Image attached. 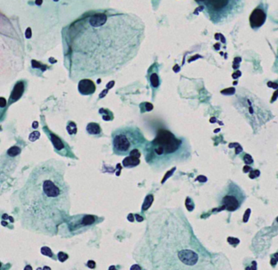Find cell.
<instances>
[{"mask_svg": "<svg viewBox=\"0 0 278 270\" xmlns=\"http://www.w3.org/2000/svg\"><path fill=\"white\" fill-rule=\"evenodd\" d=\"M80 43L73 52L89 57V76L110 73L123 67L135 56L144 37L143 21L135 15L101 11L78 22Z\"/></svg>", "mask_w": 278, "mask_h": 270, "instance_id": "6da1fadb", "label": "cell"}, {"mask_svg": "<svg viewBox=\"0 0 278 270\" xmlns=\"http://www.w3.org/2000/svg\"><path fill=\"white\" fill-rule=\"evenodd\" d=\"M61 162H44L32 171L21 193L23 219L43 230H56L69 209V188Z\"/></svg>", "mask_w": 278, "mask_h": 270, "instance_id": "7a4b0ae2", "label": "cell"}, {"mask_svg": "<svg viewBox=\"0 0 278 270\" xmlns=\"http://www.w3.org/2000/svg\"><path fill=\"white\" fill-rule=\"evenodd\" d=\"M144 153L150 166L164 167L173 162L188 158L190 147L185 139L177 138L169 131L161 129L153 140L146 143Z\"/></svg>", "mask_w": 278, "mask_h": 270, "instance_id": "3957f363", "label": "cell"}, {"mask_svg": "<svg viewBox=\"0 0 278 270\" xmlns=\"http://www.w3.org/2000/svg\"><path fill=\"white\" fill-rule=\"evenodd\" d=\"M202 7L206 17L214 24H223L231 21L242 11L243 1L238 0H200L196 1Z\"/></svg>", "mask_w": 278, "mask_h": 270, "instance_id": "277c9868", "label": "cell"}, {"mask_svg": "<svg viewBox=\"0 0 278 270\" xmlns=\"http://www.w3.org/2000/svg\"><path fill=\"white\" fill-rule=\"evenodd\" d=\"M113 150L115 154L127 156L134 149L143 148L147 140L137 127H124L115 130L112 134Z\"/></svg>", "mask_w": 278, "mask_h": 270, "instance_id": "5b68a950", "label": "cell"}, {"mask_svg": "<svg viewBox=\"0 0 278 270\" xmlns=\"http://www.w3.org/2000/svg\"><path fill=\"white\" fill-rule=\"evenodd\" d=\"M245 199L246 194L243 190L234 182L230 181L219 200L221 208L218 211L226 210L228 211H234L242 206Z\"/></svg>", "mask_w": 278, "mask_h": 270, "instance_id": "8992f818", "label": "cell"}, {"mask_svg": "<svg viewBox=\"0 0 278 270\" xmlns=\"http://www.w3.org/2000/svg\"><path fill=\"white\" fill-rule=\"evenodd\" d=\"M97 217L91 215H77L69 219L68 225L71 231L77 230L83 227L92 225L96 221Z\"/></svg>", "mask_w": 278, "mask_h": 270, "instance_id": "52a82bcc", "label": "cell"}, {"mask_svg": "<svg viewBox=\"0 0 278 270\" xmlns=\"http://www.w3.org/2000/svg\"><path fill=\"white\" fill-rule=\"evenodd\" d=\"M267 18V13L260 6L256 7L253 11L250 16V24L251 28L254 30H257L260 28L265 23Z\"/></svg>", "mask_w": 278, "mask_h": 270, "instance_id": "ba28073f", "label": "cell"}, {"mask_svg": "<svg viewBox=\"0 0 278 270\" xmlns=\"http://www.w3.org/2000/svg\"><path fill=\"white\" fill-rule=\"evenodd\" d=\"M178 257L183 264L188 266L195 265L198 261V255L192 250H182L178 253Z\"/></svg>", "mask_w": 278, "mask_h": 270, "instance_id": "9c48e42d", "label": "cell"}, {"mask_svg": "<svg viewBox=\"0 0 278 270\" xmlns=\"http://www.w3.org/2000/svg\"><path fill=\"white\" fill-rule=\"evenodd\" d=\"M78 91L83 95H91L96 91V85L90 79H82L78 83Z\"/></svg>", "mask_w": 278, "mask_h": 270, "instance_id": "30bf717a", "label": "cell"}, {"mask_svg": "<svg viewBox=\"0 0 278 270\" xmlns=\"http://www.w3.org/2000/svg\"><path fill=\"white\" fill-rule=\"evenodd\" d=\"M139 157H140L139 151L138 149H134L130 153L128 157H127L124 159L123 162V165L125 167H128V168L136 166L137 165H139V162H140L139 159Z\"/></svg>", "mask_w": 278, "mask_h": 270, "instance_id": "8fae6325", "label": "cell"}, {"mask_svg": "<svg viewBox=\"0 0 278 270\" xmlns=\"http://www.w3.org/2000/svg\"><path fill=\"white\" fill-rule=\"evenodd\" d=\"M23 92H24V85H23L22 83L19 82L18 83H16L15 87L14 88V90H13L11 96L10 100L15 101L16 100H18L21 97Z\"/></svg>", "mask_w": 278, "mask_h": 270, "instance_id": "7c38bea8", "label": "cell"}, {"mask_svg": "<svg viewBox=\"0 0 278 270\" xmlns=\"http://www.w3.org/2000/svg\"><path fill=\"white\" fill-rule=\"evenodd\" d=\"M87 131L89 134L91 135H97L99 133H100V125L97 124V123H89L88 125V127H87Z\"/></svg>", "mask_w": 278, "mask_h": 270, "instance_id": "4fadbf2b", "label": "cell"}, {"mask_svg": "<svg viewBox=\"0 0 278 270\" xmlns=\"http://www.w3.org/2000/svg\"><path fill=\"white\" fill-rule=\"evenodd\" d=\"M153 202V196L152 194L148 195L147 197H145V199H144V203H143V205H142V211H146V210H148V209L151 207V205H152Z\"/></svg>", "mask_w": 278, "mask_h": 270, "instance_id": "5bb4252c", "label": "cell"}, {"mask_svg": "<svg viewBox=\"0 0 278 270\" xmlns=\"http://www.w3.org/2000/svg\"><path fill=\"white\" fill-rule=\"evenodd\" d=\"M52 143L54 144L55 147H56L57 149H59L60 150H61V149H63L65 148V147H64V145L61 143V140H59L56 135H52Z\"/></svg>", "mask_w": 278, "mask_h": 270, "instance_id": "9a60e30c", "label": "cell"}, {"mask_svg": "<svg viewBox=\"0 0 278 270\" xmlns=\"http://www.w3.org/2000/svg\"><path fill=\"white\" fill-rule=\"evenodd\" d=\"M150 82H151V84L153 88H157L159 86V79H158V77L157 75V73H153L152 76L150 77Z\"/></svg>", "mask_w": 278, "mask_h": 270, "instance_id": "2e32d148", "label": "cell"}, {"mask_svg": "<svg viewBox=\"0 0 278 270\" xmlns=\"http://www.w3.org/2000/svg\"><path fill=\"white\" fill-rule=\"evenodd\" d=\"M185 204H186V208L189 211H192L193 209H194V203L192 201L190 197H187L185 201Z\"/></svg>", "mask_w": 278, "mask_h": 270, "instance_id": "e0dca14e", "label": "cell"}, {"mask_svg": "<svg viewBox=\"0 0 278 270\" xmlns=\"http://www.w3.org/2000/svg\"><path fill=\"white\" fill-rule=\"evenodd\" d=\"M41 253L42 255H44L49 256V257H52V256H53V254H52L51 249H50L49 247H46V246H43V247H42Z\"/></svg>", "mask_w": 278, "mask_h": 270, "instance_id": "ac0fdd59", "label": "cell"}, {"mask_svg": "<svg viewBox=\"0 0 278 270\" xmlns=\"http://www.w3.org/2000/svg\"><path fill=\"white\" fill-rule=\"evenodd\" d=\"M58 259L61 262H64L65 260H66L68 259V255L65 254L64 252H59L58 254Z\"/></svg>", "mask_w": 278, "mask_h": 270, "instance_id": "d6986e66", "label": "cell"}, {"mask_svg": "<svg viewBox=\"0 0 278 270\" xmlns=\"http://www.w3.org/2000/svg\"><path fill=\"white\" fill-rule=\"evenodd\" d=\"M244 161H245V162L246 164H251V163H253L252 157L250 155H249V154H246L245 157H244Z\"/></svg>", "mask_w": 278, "mask_h": 270, "instance_id": "ffe728a7", "label": "cell"}, {"mask_svg": "<svg viewBox=\"0 0 278 270\" xmlns=\"http://www.w3.org/2000/svg\"><path fill=\"white\" fill-rule=\"evenodd\" d=\"M234 92H235V89L233 88H228L227 90H223L221 93H226L225 95H232V94L234 93Z\"/></svg>", "mask_w": 278, "mask_h": 270, "instance_id": "44dd1931", "label": "cell"}, {"mask_svg": "<svg viewBox=\"0 0 278 270\" xmlns=\"http://www.w3.org/2000/svg\"><path fill=\"white\" fill-rule=\"evenodd\" d=\"M228 242L230 243V244H237L240 242V241L238 240L237 238H228Z\"/></svg>", "mask_w": 278, "mask_h": 270, "instance_id": "7402d4cb", "label": "cell"}, {"mask_svg": "<svg viewBox=\"0 0 278 270\" xmlns=\"http://www.w3.org/2000/svg\"><path fill=\"white\" fill-rule=\"evenodd\" d=\"M250 215V209H247L246 213H245V215H244V220H243L244 222H247Z\"/></svg>", "mask_w": 278, "mask_h": 270, "instance_id": "603a6c76", "label": "cell"}, {"mask_svg": "<svg viewBox=\"0 0 278 270\" xmlns=\"http://www.w3.org/2000/svg\"><path fill=\"white\" fill-rule=\"evenodd\" d=\"M259 171H254V172H251V173L250 174V178H251V179H254V178H255V177H258V176H259Z\"/></svg>", "mask_w": 278, "mask_h": 270, "instance_id": "cb8c5ba5", "label": "cell"}, {"mask_svg": "<svg viewBox=\"0 0 278 270\" xmlns=\"http://www.w3.org/2000/svg\"><path fill=\"white\" fill-rule=\"evenodd\" d=\"M87 265H88L90 269H95V267H96V263H95V261H93V260H89V261L88 262V264H87Z\"/></svg>", "mask_w": 278, "mask_h": 270, "instance_id": "d4e9b609", "label": "cell"}, {"mask_svg": "<svg viewBox=\"0 0 278 270\" xmlns=\"http://www.w3.org/2000/svg\"><path fill=\"white\" fill-rule=\"evenodd\" d=\"M131 270H141V268L138 265H134L131 267Z\"/></svg>", "mask_w": 278, "mask_h": 270, "instance_id": "484cf974", "label": "cell"}, {"mask_svg": "<svg viewBox=\"0 0 278 270\" xmlns=\"http://www.w3.org/2000/svg\"><path fill=\"white\" fill-rule=\"evenodd\" d=\"M175 170V167H174V168H173V169H172V170H171V171H170V174H168V175L166 174V175L165 177H164V179H163V180H162V183H164V182H165V180H166V178H168V177L170 176V175L172 174V172H174Z\"/></svg>", "mask_w": 278, "mask_h": 270, "instance_id": "4316f807", "label": "cell"}, {"mask_svg": "<svg viewBox=\"0 0 278 270\" xmlns=\"http://www.w3.org/2000/svg\"><path fill=\"white\" fill-rule=\"evenodd\" d=\"M197 180H200L201 182H206L207 180V178L206 176H201L197 177Z\"/></svg>", "mask_w": 278, "mask_h": 270, "instance_id": "83f0119b", "label": "cell"}, {"mask_svg": "<svg viewBox=\"0 0 278 270\" xmlns=\"http://www.w3.org/2000/svg\"><path fill=\"white\" fill-rule=\"evenodd\" d=\"M135 216L136 217V220H137V221H139V222L144 220L143 217H142V216H140V215H137V214H136V215H135Z\"/></svg>", "mask_w": 278, "mask_h": 270, "instance_id": "f1b7e54d", "label": "cell"}, {"mask_svg": "<svg viewBox=\"0 0 278 270\" xmlns=\"http://www.w3.org/2000/svg\"><path fill=\"white\" fill-rule=\"evenodd\" d=\"M250 169H251L250 167H248V166H245V167H244V169H243V171H244V172H248V170H250Z\"/></svg>", "mask_w": 278, "mask_h": 270, "instance_id": "f546056e", "label": "cell"}, {"mask_svg": "<svg viewBox=\"0 0 278 270\" xmlns=\"http://www.w3.org/2000/svg\"><path fill=\"white\" fill-rule=\"evenodd\" d=\"M25 270H32V268H31L30 265H27L25 268Z\"/></svg>", "mask_w": 278, "mask_h": 270, "instance_id": "4dcf8cb0", "label": "cell"}, {"mask_svg": "<svg viewBox=\"0 0 278 270\" xmlns=\"http://www.w3.org/2000/svg\"><path fill=\"white\" fill-rule=\"evenodd\" d=\"M108 270H117V269L115 268V266H110V268H109Z\"/></svg>", "mask_w": 278, "mask_h": 270, "instance_id": "1f68e13d", "label": "cell"}, {"mask_svg": "<svg viewBox=\"0 0 278 270\" xmlns=\"http://www.w3.org/2000/svg\"><path fill=\"white\" fill-rule=\"evenodd\" d=\"M43 270H51V269H50L49 267H46V266H45V267L43 268Z\"/></svg>", "mask_w": 278, "mask_h": 270, "instance_id": "d6a6232c", "label": "cell"}, {"mask_svg": "<svg viewBox=\"0 0 278 270\" xmlns=\"http://www.w3.org/2000/svg\"><path fill=\"white\" fill-rule=\"evenodd\" d=\"M1 265H1V263H0V268H1Z\"/></svg>", "mask_w": 278, "mask_h": 270, "instance_id": "836d02e7", "label": "cell"}]
</instances>
